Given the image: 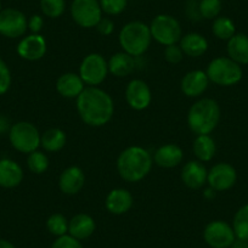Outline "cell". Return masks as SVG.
<instances>
[{"label": "cell", "instance_id": "obj_1", "mask_svg": "<svg viewBox=\"0 0 248 248\" xmlns=\"http://www.w3.org/2000/svg\"><path fill=\"white\" fill-rule=\"evenodd\" d=\"M77 111L90 127H102L114 113V102L108 93L97 87H87L77 97Z\"/></svg>", "mask_w": 248, "mask_h": 248}, {"label": "cell", "instance_id": "obj_2", "mask_svg": "<svg viewBox=\"0 0 248 248\" xmlns=\"http://www.w3.org/2000/svg\"><path fill=\"white\" fill-rule=\"evenodd\" d=\"M154 158L146 149L141 146H129L119 154L117 158V170L127 183H138L146 178L152 169Z\"/></svg>", "mask_w": 248, "mask_h": 248}, {"label": "cell", "instance_id": "obj_3", "mask_svg": "<svg viewBox=\"0 0 248 248\" xmlns=\"http://www.w3.org/2000/svg\"><path fill=\"white\" fill-rule=\"evenodd\" d=\"M220 106L214 99L204 97L190 107L187 125L196 135H209L220 122Z\"/></svg>", "mask_w": 248, "mask_h": 248}, {"label": "cell", "instance_id": "obj_4", "mask_svg": "<svg viewBox=\"0 0 248 248\" xmlns=\"http://www.w3.org/2000/svg\"><path fill=\"white\" fill-rule=\"evenodd\" d=\"M119 44L124 52L138 57L144 55L151 44V32L150 26L141 21H132L122 27L118 35Z\"/></svg>", "mask_w": 248, "mask_h": 248}, {"label": "cell", "instance_id": "obj_5", "mask_svg": "<svg viewBox=\"0 0 248 248\" xmlns=\"http://www.w3.org/2000/svg\"><path fill=\"white\" fill-rule=\"evenodd\" d=\"M209 82L219 87H232L241 82L242 67L230 57H217L209 62L206 71Z\"/></svg>", "mask_w": 248, "mask_h": 248}, {"label": "cell", "instance_id": "obj_6", "mask_svg": "<svg viewBox=\"0 0 248 248\" xmlns=\"http://www.w3.org/2000/svg\"><path fill=\"white\" fill-rule=\"evenodd\" d=\"M40 133L34 124L30 122H17L9 130V140L16 151L32 154L40 146Z\"/></svg>", "mask_w": 248, "mask_h": 248}, {"label": "cell", "instance_id": "obj_7", "mask_svg": "<svg viewBox=\"0 0 248 248\" xmlns=\"http://www.w3.org/2000/svg\"><path fill=\"white\" fill-rule=\"evenodd\" d=\"M150 32H151L152 39L164 46L176 44L180 42L183 37L180 22L175 17L166 15V14L154 17L150 25Z\"/></svg>", "mask_w": 248, "mask_h": 248}, {"label": "cell", "instance_id": "obj_8", "mask_svg": "<svg viewBox=\"0 0 248 248\" xmlns=\"http://www.w3.org/2000/svg\"><path fill=\"white\" fill-rule=\"evenodd\" d=\"M108 75V63L101 54L93 52L82 60L79 76L85 85L97 87L106 79Z\"/></svg>", "mask_w": 248, "mask_h": 248}, {"label": "cell", "instance_id": "obj_9", "mask_svg": "<svg viewBox=\"0 0 248 248\" xmlns=\"http://www.w3.org/2000/svg\"><path fill=\"white\" fill-rule=\"evenodd\" d=\"M71 16L82 28H94L102 18V10L97 0H73Z\"/></svg>", "mask_w": 248, "mask_h": 248}, {"label": "cell", "instance_id": "obj_10", "mask_svg": "<svg viewBox=\"0 0 248 248\" xmlns=\"http://www.w3.org/2000/svg\"><path fill=\"white\" fill-rule=\"evenodd\" d=\"M28 30V20L22 11L14 8L0 11V34L10 39H16Z\"/></svg>", "mask_w": 248, "mask_h": 248}, {"label": "cell", "instance_id": "obj_11", "mask_svg": "<svg viewBox=\"0 0 248 248\" xmlns=\"http://www.w3.org/2000/svg\"><path fill=\"white\" fill-rule=\"evenodd\" d=\"M203 238L212 248H230L236 236L230 224L224 220H213L204 228Z\"/></svg>", "mask_w": 248, "mask_h": 248}, {"label": "cell", "instance_id": "obj_12", "mask_svg": "<svg viewBox=\"0 0 248 248\" xmlns=\"http://www.w3.org/2000/svg\"><path fill=\"white\" fill-rule=\"evenodd\" d=\"M236 181H237V171L231 164L226 162L214 164L208 170L207 183L209 184V187H212L216 192L231 189Z\"/></svg>", "mask_w": 248, "mask_h": 248}, {"label": "cell", "instance_id": "obj_13", "mask_svg": "<svg viewBox=\"0 0 248 248\" xmlns=\"http://www.w3.org/2000/svg\"><path fill=\"white\" fill-rule=\"evenodd\" d=\"M125 100L130 108L135 109V111H144L151 105V89L144 80H130L125 88Z\"/></svg>", "mask_w": 248, "mask_h": 248}, {"label": "cell", "instance_id": "obj_14", "mask_svg": "<svg viewBox=\"0 0 248 248\" xmlns=\"http://www.w3.org/2000/svg\"><path fill=\"white\" fill-rule=\"evenodd\" d=\"M17 54L27 61H38L46 54V40L40 34H30L22 38L17 45Z\"/></svg>", "mask_w": 248, "mask_h": 248}, {"label": "cell", "instance_id": "obj_15", "mask_svg": "<svg viewBox=\"0 0 248 248\" xmlns=\"http://www.w3.org/2000/svg\"><path fill=\"white\" fill-rule=\"evenodd\" d=\"M85 174L79 167L71 166L62 171L59 178V187L65 195H77L84 187Z\"/></svg>", "mask_w": 248, "mask_h": 248}, {"label": "cell", "instance_id": "obj_16", "mask_svg": "<svg viewBox=\"0 0 248 248\" xmlns=\"http://www.w3.org/2000/svg\"><path fill=\"white\" fill-rule=\"evenodd\" d=\"M208 84V76L204 71H190L181 79V92L187 97H199L206 92Z\"/></svg>", "mask_w": 248, "mask_h": 248}, {"label": "cell", "instance_id": "obj_17", "mask_svg": "<svg viewBox=\"0 0 248 248\" xmlns=\"http://www.w3.org/2000/svg\"><path fill=\"white\" fill-rule=\"evenodd\" d=\"M208 170L200 161H190L183 167L181 180L191 190H199L207 183Z\"/></svg>", "mask_w": 248, "mask_h": 248}, {"label": "cell", "instance_id": "obj_18", "mask_svg": "<svg viewBox=\"0 0 248 248\" xmlns=\"http://www.w3.org/2000/svg\"><path fill=\"white\" fill-rule=\"evenodd\" d=\"M134 204L133 195L125 189H113L108 192L105 200L106 209L114 216H122L130 211Z\"/></svg>", "mask_w": 248, "mask_h": 248}, {"label": "cell", "instance_id": "obj_19", "mask_svg": "<svg viewBox=\"0 0 248 248\" xmlns=\"http://www.w3.org/2000/svg\"><path fill=\"white\" fill-rule=\"evenodd\" d=\"M154 162L161 168H175L183 162L184 152L179 145L166 144L155 151Z\"/></svg>", "mask_w": 248, "mask_h": 248}, {"label": "cell", "instance_id": "obj_20", "mask_svg": "<svg viewBox=\"0 0 248 248\" xmlns=\"http://www.w3.org/2000/svg\"><path fill=\"white\" fill-rule=\"evenodd\" d=\"M23 180V170L17 162L10 158L0 159V186L4 189L17 187Z\"/></svg>", "mask_w": 248, "mask_h": 248}, {"label": "cell", "instance_id": "obj_21", "mask_svg": "<svg viewBox=\"0 0 248 248\" xmlns=\"http://www.w3.org/2000/svg\"><path fill=\"white\" fill-rule=\"evenodd\" d=\"M84 89V82L82 80L80 76L76 75V73H63L56 80L57 93L66 99H77Z\"/></svg>", "mask_w": 248, "mask_h": 248}, {"label": "cell", "instance_id": "obj_22", "mask_svg": "<svg viewBox=\"0 0 248 248\" xmlns=\"http://www.w3.org/2000/svg\"><path fill=\"white\" fill-rule=\"evenodd\" d=\"M95 229H96V224L89 214H76L68 221V233L79 241L89 238L95 232Z\"/></svg>", "mask_w": 248, "mask_h": 248}, {"label": "cell", "instance_id": "obj_23", "mask_svg": "<svg viewBox=\"0 0 248 248\" xmlns=\"http://www.w3.org/2000/svg\"><path fill=\"white\" fill-rule=\"evenodd\" d=\"M179 46L186 56L200 57L208 50V42L202 34L192 32L181 37Z\"/></svg>", "mask_w": 248, "mask_h": 248}, {"label": "cell", "instance_id": "obj_24", "mask_svg": "<svg viewBox=\"0 0 248 248\" xmlns=\"http://www.w3.org/2000/svg\"><path fill=\"white\" fill-rule=\"evenodd\" d=\"M107 63H108V72L118 78L127 77L135 70L134 57L124 51L112 55Z\"/></svg>", "mask_w": 248, "mask_h": 248}, {"label": "cell", "instance_id": "obj_25", "mask_svg": "<svg viewBox=\"0 0 248 248\" xmlns=\"http://www.w3.org/2000/svg\"><path fill=\"white\" fill-rule=\"evenodd\" d=\"M228 57L238 65H248V35L236 33L226 45Z\"/></svg>", "mask_w": 248, "mask_h": 248}, {"label": "cell", "instance_id": "obj_26", "mask_svg": "<svg viewBox=\"0 0 248 248\" xmlns=\"http://www.w3.org/2000/svg\"><path fill=\"white\" fill-rule=\"evenodd\" d=\"M67 142L66 133L60 128H50L40 137V146L47 152H59Z\"/></svg>", "mask_w": 248, "mask_h": 248}, {"label": "cell", "instance_id": "obj_27", "mask_svg": "<svg viewBox=\"0 0 248 248\" xmlns=\"http://www.w3.org/2000/svg\"><path fill=\"white\" fill-rule=\"evenodd\" d=\"M192 151H194L197 161H212V158L216 156L217 152L216 141H214L211 135H196V139L192 144Z\"/></svg>", "mask_w": 248, "mask_h": 248}, {"label": "cell", "instance_id": "obj_28", "mask_svg": "<svg viewBox=\"0 0 248 248\" xmlns=\"http://www.w3.org/2000/svg\"><path fill=\"white\" fill-rule=\"evenodd\" d=\"M212 31H213V34L218 39L226 40V42L236 34L235 23H233L232 20L226 17V16H218L214 20Z\"/></svg>", "mask_w": 248, "mask_h": 248}, {"label": "cell", "instance_id": "obj_29", "mask_svg": "<svg viewBox=\"0 0 248 248\" xmlns=\"http://www.w3.org/2000/svg\"><path fill=\"white\" fill-rule=\"evenodd\" d=\"M232 229L236 238L248 241V203L236 212L233 217Z\"/></svg>", "mask_w": 248, "mask_h": 248}, {"label": "cell", "instance_id": "obj_30", "mask_svg": "<svg viewBox=\"0 0 248 248\" xmlns=\"http://www.w3.org/2000/svg\"><path fill=\"white\" fill-rule=\"evenodd\" d=\"M46 228L51 235L60 237L68 232V220L61 213L51 214L46 220Z\"/></svg>", "mask_w": 248, "mask_h": 248}, {"label": "cell", "instance_id": "obj_31", "mask_svg": "<svg viewBox=\"0 0 248 248\" xmlns=\"http://www.w3.org/2000/svg\"><path fill=\"white\" fill-rule=\"evenodd\" d=\"M27 166L32 173L43 174L49 168V158L44 152L37 150V151H33L32 154L28 155Z\"/></svg>", "mask_w": 248, "mask_h": 248}, {"label": "cell", "instance_id": "obj_32", "mask_svg": "<svg viewBox=\"0 0 248 248\" xmlns=\"http://www.w3.org/2000/svg\"><path fill=\"white\" fill-rule=\"evenodd\" d=\"M40 9L43 14L50 18H57L65 13V0H40Z\"/></svg>", "mask_w": 248, "mask_h": 248}, {"label": "cell", "instance_id": "obj_33", "mask_svg": "<svg viewBox=\"0 0 248 248\" xmlns=\"http://www.w3.org/2000/svg\"><path fill=\"white\" fill-rule=\"evenodd\" d=\"M201 17L206 20H216L221 11V0H201L199 3Z\"/></svg>", "mask_w": 248, "mask_h": 248}, {"label": "cell", "instance_id": "obj_34", "mask_svg": "<svg viewBox=\"0 0 248 248\" xmlns=\"http://www.w3.org/2000/svg\"><path fill=\"white\" fill-rule=\"evenodd\" d=\"M100 6H101L102 13L107 15L116 16L123 13L127 8V0H100Z\"/></svg>", "mask_w": 248, "mask_h": 248}, {"label": "cell", "instance_id": "obj_35", "mask_svg": "<svg viewBox=\"0 0 248 248\" xmlns=\"http://www.w3.org/2000/svg\"><path fill=\"white\" fill-rule=\"evenodd\" d=\"M11 82L13 77H11L10 68L4 60L0 59V95L6 94L10 90Z\"/></svg>", "mask_w": 248, "mask_h": 248}, {"label": "cell", "instance_id": "obj_36", "mask_svg": "<svg viewBox=\"0 0 248 248\" xmlns=\"http://www.w3.org/2000/svg\"><path fill=\"white\" fill-rule=\"evenodd\" d=\"M51 248H83L79 240L71 236L70 233H66L63 236H60L52 243Z\"/></svg>", "mask_w": 248, "mask_h": 248}, {"label": "cell", "instance_id": "obj_37", "mask_svg": "<svg viewBox=\"0 0 248 248\" xmlns=\"http://www.w3.org/2000/svg\"><path fill=\"white\" fill-rule=\"evenodd\" d=\"M183 57L184 52L179 45H168V46H166V49H164V59H166L167 62L171 63V65H178L179 62H181Z\"/></svg>", "mask_w": 248, "mask_h": 248}, {"label": "cell", "instance_id": "obj_38", "mask_svg": "<svg viewBox=\"0 0 248 248\" xmlns=\"http://www.w3.org/2000/svg\"><path fill=\"white\" fill-rule=\"evenodd\" d=\"M96 30L100 34L107 37V35H111L112 33H113L114 23L112 22V20H109V18L102 17L101 20H100V22L97 23Z\"/></svg>", "mask_w": 248, "mask_h": 248}, {"label": "cell", "instance_id": "obj_39", "mask_svg": "<svg viewBox=\"0 0 248 248\" xmlns=\"http://www.w3.org/2000/svg\"><path fill=\"white\" fill-rule=\"evenodd\" d=\"M43 26H44V20L40 15H33L28 20V30L33 34H39L40 31L43 30Z\"/></svg>", "mask_w": 248, "mask_h": 248}, {"label": "cell", "instance_id": "obj_40", "mask_svg": "<svg viewBox=\"0 0 248 248\" xmlns=\"http://www.w3.org/2000/svg\"><path fill=\"white\" fill-rule=\"evenodd\" d=\"M10 128L11 127H10V123H9V119L4 116H0V135L9 132Z\"/></svg>", "mask_w": 248, "mask_h": 248}, {"label": "cell", "instance_id": "obj_41", "mask_svg": "<svg viewBox=\"0 0 248 248\" xmlns=\"http://www.w3.org/2000/svg\"><path fill=\"white\" fill-rule=\"evenodd\" d=\"M230 248H248V241L238 240V238H236L235 242L231 245Z\"/></svg>", "mask_w": 248, "mask_h": 248}, {"label": "cell", "instance_id": "obj_42", "mask_svg": "<svg viewBox=\"0 0 248 248\" xmlns=\"http://www.w3.org/2000/svg\"><path fill=\"white\" fill-rule=\"evenodd\" d=\"M0 248H16V247L13 245V243L9 242L8 240H3V238H0Z\"/></svg>", "mask_w": 248, "mask_h": 248}, {"label": "cell", "instance_id": "obj_43", "mask_svg": "<svg viewBox=\"0 0 248 248\" xmlns=\"http://www.w3.org/2000/svg\"><path fill=\"white\" fill-rule=\"evenodd\" d=\"M214 195H216V191H214L212 187H209V189H207L206 191H204V196H206L207 199H213Z\"/></svg>", "mask_w": 248, "mask_h": 248}, {"label": "cell", "instance_id": "obj_44", "mask_svg": "<svg viewBox=\"0 0 248 248\" xmlns=\"http://www.w3.org/2000/svg\"><path fill=\"white\" fill-rule=\"evenodd\" d=\"M3 10V9H1V3H0V11Z\"/></svg>", "mask_w": 248, "mask_h": 248}]
</instances>
